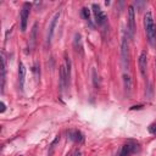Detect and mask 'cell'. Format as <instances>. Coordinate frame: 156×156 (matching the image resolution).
Wrapping results in <instances>:
<instances>
[{
  "label": "cell",
  "instance_id": "6da1fadb",
  "mask_svg": "<svg viewBox=\"0 0 156 156\" xmlns=\"http://www.w3.org/2000/svg\"><path fill=\"white\" fill-rule=\"evenodd\" d=\"M144 27L149 44L152 48H156V24L154 22V17L150 11H147L144 16Z\"/></svg>",
  "mask_w": 156,
  "mask_h": 156
},
{
  "label": "cell",
  "instance_id": "7a4b0ae2",
  "mask_svg": "<svg viewBox=\"0 0 156 156\" xmlns=\"http://www.w3.org/2000/svg\"><path fill=\"white\" fill-rule=\"evenodd\" d=\"M140 151V145L138 141L135 140H127L119 149L118 151V155L117 156H130L135 152H139Z\"/></svg>",
  "mask_w": 156,
  "mask_h": 156
},
{
  "label": "cell",
  "instance_id": "3957f363",
  "mask_svg": "<svg viewBox=\"0 0 156 156\" xmlns=\"http://www.w3.org/2000/svg\"><path fill=\"white\" fill-rule=\"evenodd\" d=\"M91 9H93V15H94V18H95V23L98 26H100V27L105 26L107 18H106L105 12L101 10V7L98 4H93L91 5Z\"/></svg>",
  "mask_w": 156,
  "mask_h": 156
},
{
  "label": "cell",
  "instance_id": "277c9868",
  "mask_svg": "<svg viewBox=\"0 0 156 156\" xmlns=\"http://www.w3.org/2000/svg\"><path fill=\"white\" fill-rule=\"evenodd\" d=\"M121 56H122V65H123V68L126 72V71H128V67H129V50H128V40L126 37H123V40H122Z\"/></svg>",
  "mask_w": 156,
  "mask_h": 156
},
{
  "label": "cell",
  "instance_id": "5b68a950",
  "mask_svg": "<svg viewBox=\"0 0 156 156\" xmlns=\"http://www.w3.org/2000/svg\"><path fill=\"white\" fill-rule=\"evenodd\" d=\"M29 10H30V4L29 2H24L21 10V15H20V20H21V30L24 32L27 29V22L29 18Z\"/></svg>",
  "mask_w": 156,
  "mask_h": 156
},
{
  "label": "cell",
  "instance_id": "8992f818",
  "mask_svg": "<svg viewBox=\"0 0 156 156\" xmlns=\"http://www.w3.org/2000/svg\"><path fill=\"white\" fill-rule=\"evenodd\" d=\"M128 33L130 38H133L135 34V12L133 5L128 7Z\"/></svg>",
  "mask_w": 156,
  "mask_h": 156
},
{
  "label": "cell",
  "instance_id": "52a82bcc",
  "mask_svg": "<svg viewBox=\"0 0 156 156\" xmlns=\"http://www.w3.org/2000/svg\"><path fill=\"white\" fill-rule=\"evenodd\" d=\"M138 65H139V71L143 78H146V69H147V55L146 51H141L139 55V60H138Z\"/></svg>",
  "mask_w": 156,
  "mask_h": 156
},
{
  "label": "cell",
  "instance_id": "ba28073f",
  "mask_svg": "<svg viewBox=\"0 0 156 156\" xmlns=\"http://www.w3.org/2000/svg\"><path fill=\"white\" fill-rule=\"evenodd\" d=\"M58 18H60V12H56L55 16L52 17L51 22H50V26H49V32H48V37H46V44H50V43H51V39H52L54 33H55L56 24H57V22H58Z\"/></svg>",
  "mask_w": 156,
  "mask_h": 156
},
{
  "label": "cell",
  "instance_id": "9c48e42d",
  "mask_svg": "<svg viewBox=\"0 0 156 156\" xmlns=\"http://www.w3.org/2000/svg\"><path fill=\"white\" fill-rule=\"evenodd\" d=\"M67 138L69 140H72L73 143H77V144H82L84 141V135L78 129H71V130H68L67 132Z\"/></svg>",
  "mask_w": 156,
  "mask_h": 156
},
{
  "label": "cell",
  "instance_id": "30bf717a",
  "mask_svg": "<svg viewBox=\"0 0 156 156\" xmlns=\"http://www.w3.org/2000/svg\"><path fill=\"white\" fill-rule=\"evenodd\" d=\"M68 85H69V80H68V78H67L66 67H65V65H62V66L60 67V90L63 91Z\"/></svg>",
  "mask_w": 156,
  "mask_h": 156
},
{
  "label": "cell",
  "instance_id": "8fae6325",
  "mask_svg": "<svg viewBox=\"0 0 156 156\" xmlns=\"http://www.w3.org/2000/svg\"><path fill=\"white\" fill-rule=\"evenodd\" d=\"M24 78H26V67H24L23 62H20L18 63V83H20V89L21 90H23Z\"/></svg>",
  "mask_w": 156,
  "mask_h": 156
},
{
  "label": "cell",
  "instance_id": "7c38bea8",
  "mask_svg": "<svg viewBox=\"0 0 156 156\" xmlns=\"http://www.w3.org/2000/svg\"><path fill=\"white\" fill-rule=\"evenodd\" d=\"M73 48L77 52L83 54V44H82V37L79 33L74 34V39H73Z\"/></svg>",
  "mask_w": 156,
  "mask_h": 156
},
{
  "label": "cell",
  "instance_id": "4fadbf2b",
  "mask_svg": "<svg viewBox=\"0 0 156 156\" xmlns=\"http://www.w3.org/2000/svg\"><path fill=\"white\" fill-rule=\"evenodd\" d=\"M123 87H124V90L129 94L130 90H132V78L127 73V72H123Z\"/></svg>",
  "mask_w": 156,
  "mask_h": 156
},
{
  "label": "cell",
  "instance_id": "5bb4252c",
  "mask_svg": "<svg viewBox=\"0 0 156 156\" xmlns=\"http://www.w3.org/2000/svg\"><path fill=\"white\" fill-rule=\"evenodd\" d=\"M37 28H38V23H34L32 32H30V39H29V49H33L35 45V40H37Z\"/></svg>",
  "mask_w": 156,
  "mask_h": 156
},
{
  "label": "cell",
  "instance_id": "9a60e30c",
  "mask_svg": "<svg viewBox=\"0 0 156 156\" xmlns=\"http://www.w3.org/2000/svg\"><path fill=\"white\" fill-rule=\"evenodd\" d=\"M82 16H83V18L85 20V22H87L91 28H94V24H93V22H91V17H90V11H89L88 7H83V9H82Z\"/></svg>",
  "mask_w": 156,
  "mask_h": 156
},
{
  "label": "cell",
  "instance_id": "2e32d148",
  "mask_svg": "<svg viewBox=\"0 0 156 156\" xmlns=\"http://www.w3.org/2000/svg\"><path fill=\"white\" fill-rule=\"evenodd\" d=\"M5 69H6V60L2 56V68H1V91L4 93V87H5Z\"/></svg>",
  "mask_w": 156,
  "mask_h": 156
},
{
  "label": "cell",
  "instance_id": "e0dca14e",
  "mask_svg": "<svg viewBox=\"0 0 156 156\" xmlns=\"http://www.w3.org/2000/svg\"><path fill=\"white\" fill-rule=\"evenodd\" d=\"M147 130H149V133H150V134L156 135V122H155V123H151V124L149 126Z\"/></svg>",
  "mask_w": 156,
  "mask_h": 156
},
{
  "label": "cell",
  "instance_id": "ac0fdd59",
  "mask_svg": "<svg viewBox=\"0 0 156 156\" xmlns=\"http://www.w3.org/2000/svg\"><path fill=\"white\" fill-rule=\"evenodd\" d=\"M72 156H80V151H79V150H76L74 154H73Z\"/></svg>",
  "mask_w": 156,
  "mask_h": 156
},
{
  "label": "cell",
  "instance_id": "d6986e66",
  "mask_svg": "<svg viewBox=\"0 0 156 156\" xmlns=\"http://www.w3.org/2000/svg\"><path fill=\"white\" fill-rule=\"evenodd\" d=\"M1 106H2V108H1V112H4V111H5V104H4V102H1Z\"/></svg>",
  "mask_w": 156,
  "mask_h": 156
},
{
  "label": "cell",
  "instance_id": "ffe728a7",
  "mask_svg": "<svg viewBox=\"0 0 156 156\" xmlns=\"http://www.w3.org/2000/svg\"><path fill=\"white\" fill-rule=\"evenodd\" d=\"M72 155H73V154H68V155H67V156H72Z\"/></svg>",
  "mask_w": 156,
  "mask_h": 156
}]
</instances>
